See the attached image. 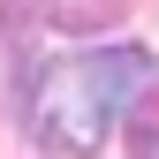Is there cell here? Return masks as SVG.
Masks as SVG:
<instances>
[{"label":"cell","instance_id":"obj_1","mask_svg":"<svg viewBox=\"0 0 159 159\" xmlns=\"http://www.w3.org/2000/svg\"><path fill=\"white\" fill-rule=\"evenodd\" d=\"M152 76H159V68H152L144 46H91V53H68V61L38 68L30 136H38L53 159H84V152L106 144V129L144 98Z\"/></svg>","mask_w":159,"mask_h":159},{"label":"cell","instance_id":"obj_2","mask_svg":"<svg viewBox=\"0 0 159 159\" xmlns=\"http://www.w3.org/2000/svg\"><path fill=\"white\" fill-rule=\"evenodd\" d=\"M114 8H121V0H38L46 30H98V23H106Z\"/></svg>","mask_w":159,"mask_h":159},{"label":"cell","instance_id":"obj_3","mask_svg":"<svg viewBox=\"0 0 159 159\" xmlns=\"http://www.w3.org/2000/svg\"><path fill=\"white\" fill-rule=\"evenodd\" d=\"M136 159H159V121H144V129H136Z\"/></svg>","mask_w":159,"mask_h":159}]
</instances>
